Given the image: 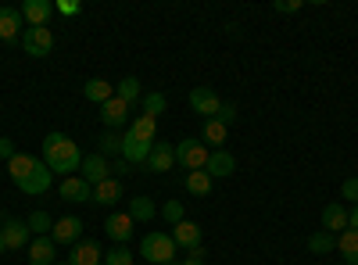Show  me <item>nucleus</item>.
I'll return each mask as SVG.
<instances>
[{
  "mask_svg": "<svg viewBox=\"0 0 358 265\" xmlns=\"http://www.w3.org/2000/svg\"><path fill=\"white\" fill-rule=\"evenodd\" d=\"M43 165L54 172V176H72V172H79V165H83V155H79V143L76 140H69L65 133H50L47 140H43Z\"/></svg>",
  "mask_w": 358,
  "mask_h": 265,
  "instance_id": "obj_1",
  "label": "nucleus"
},
{
  "mask_svg": "<svg viewBox=\"0 0 358 265\" xmlns=\"http://www.w3.org/2000/svg\"><path fill=\"white\" fill-rule=\"evenodd\" d=\"M176 241H172V233H162V229H151L147 237L140 241V258H147L151 265H169L176 262Z\"/></svg>",
  "mask_w": 358,
  "mask_h": 265,
  "instance_id": "obj_2",
  "label": "nucleus"
},
{
  "mask_svg": "<svg viewBox=\"0 0 358 265\" xmlns=\"http://www.w3.org/2000/svg\"><path fill=\"white\" fill-rule=\"evenodd\" d=\"M208 147L201 143V140H179L176 143V165H183L187 172H197V169H204L208 165Z\"/></svg>",
  "mask_w": 358,
  "mask_h": 265,
  "instance_id": "obj_3",
  "label": "nucleus"
},
{
  "mask_svg": "<svg viewBox=\"0 0 358 265\" xmlns=\"http://www.w3.org/2000/svg\"><path fill=\"white\" fill-rule=\"evenodd\" d=\"M22 50H25L29 57H47V54L54 50V33H50L47 25H40V29H29V25H25Z\"/></svg>",
  "mask_w": 358,
  "mask_h": 265,
  "instance_id": "obj_4",
  "label": "nucleus"
},
{
  "mask_svg": "<svg viewBox=\"0 0 358 265\" xmlns=\"http://www.w3.org/2000/svg\"><path fill=\"white\" fill-rule=\"evenodd\" d=\"M190 108L197 115H204V122H208V119H215V115H219L222 101H219V94L212 90V86H194V90H190Z\"/></svg>",
  "mask_w": 358,
  "mask_h": 265,
  "instance_id": "obj_5",
  "label": "nucleus"
},
{
  "mask_svg": "<svg viewBox=\"0 0 358 265\" xmlns=\"http://www.w3.org/2000/svg\"><path fill=\"white\" fill-rule=\"evenodd\" d=\"M79 176L90 183V187H97V183H104V180H111V162L97 151V155H86L83 158V165H79Z\"/></svg>",
  "mask_w": 358,
  "mask_h": 265,
  "instance_id": "obj_6",
  "label": "nucleus"
},
{
  "mask_svg": "<svg viewBox=\"0 0 358 265\" xmlns=\"http://www.w3.org/2000/svg\"><path fill=\"white\" fill-rule=\"evenodd\" d=\"M50 241H54V244H79V241H83V219H79V215L57 219L54 229H50Z\"/></svg>",
  "mask_w": 358,
  "mask_h": 265,
  "instance_id": "obj_7",
  "label": "nucleus"
},
{
  "mask_svg": "<svg viewBox=\"0 0 358 265\" xmlns=\"http://www.w3.org/2000/svg\"><path fill=\"white\" fill-rule=\"evenodd\" d=\"M57 194H62V201H76V204L94 201V187H90L83 176H65L62 187H57Z\"/></svg>",
  "mask_w": 358,
  "mask_h": 265,
  "instance_id": "obj_8",
  "label": "nucleus"
},
{
  "mask_svg": "<svg viewBox=\"0 0 358 265\" xmlns=\"http://www.w3.org/2000/svg\"><path fill=\"white\" fill-rule=\"evenodd\" d=\"M133 219H129V212H115V215H108V222H104V233L118 244V248H126V241L133 237Z\"/></svg>",
  "mask_w": 358,
  "mask_h": 265,
  "instance_id": "obj_9",
  "label": "nucleus"
},
{
  "mask_svg": "<svg viewBox=\"0 0 358 265\" xmlns=\"http://www.w3.org/2000/svg\"><path fill=\"white\" fill-rule=\"evenodd\" d=\"M101 122L108 126V129H122L126 122H129V104L126 101H118V97H111L108 104H101Z\"/></svg>",
  "mask_w": 358,
  "mask_h": 265,
  "instance_id": "obj_10",
  "label": "nucleus"
},
{
  "mask_svg": "<svg viewBox=\"0 0 358 265\" xmlns=\"http://www.w3.org/2000/svg\"><path fill=\"white\" fill-rule=\"evenodd\" d=\"M151 147H155V143H143V140H136L133 133H122V162H129V165H147V158H151Z\"/></svg>",
  "mask_w": 358,
  "mask_h": 265,
  "instance_id": "obj_11",
  "label": "nucleus"
},
{
  "mask_svg": "<svg viewBox=\"0 0 358 265\" xmlns=\"http://www.w3.org/2000/svg\"><path fill=\"white\" fill-rule=\"evenodd\" d=\"M50 183H54V172H50V169L43 165V158H40V165L33 169V176H29V180H22V183H18V190L36 197V194H47V190H50Z\"/></svg>",
  "mask_w": 358,
  "mask_h": 265,
  "instance_id": "obj_12",
  "label": "nucleus"
},
{
  "mask_svg": "<svg viewBox=\"0 0 358 265\" xmlns=\"http://www.w3.org/2000/svg\"><path fill=\"white\" fill-rule=\"evenodd\" d=\"M25 18H22V11H15V8H0V40L4 43H15L22 33H25V25H22Z\"/></svg>",
  "mask_w": 358,
  "mask_h": 265,
  "instance_id": "obj_13",
  "label": "nucleus"
},
{
  "mask_svg": "<svg viewBox=\"0 0 358 265\" xmlns=\"http://www.w3.org/2000/svg\"><path fill=\"white\" fill-rule=\"evenodd\" d=\"M204 172L212 176V180H226V176H233V172H236V158L226 151V147H222V151H212V155H208Z\"/></svg>",
  "mask_w": 358,
  "mask_h": 265,
  "instance_id": "obj_14",
  "label": "nucleus"
},
{
  "mask_svg": "<svg viewBox=\"0 0 358 265\" xmlns=\"http://www.w3.org/2000/svg\"><path fill=\"white\" fill-rule=\"evenodd\" d=\"M322 229L334 233V237H341V233L348 229V208H344L341 201H330V204L322 208Z\"/></svg>",
  "mask_w": 358,
  "mask_h": 265,
  "instance_id": "obj_15",
  "label": "nucleus"
},
{
  "mask_svg": "<svg viewBox=\"0 0 358 265\" xmlns=\"http://www.w3.org/2000/svg\"><path fill=\"white\" fill-rule=\"evenodd\" d=\"M54 255H57V244L50 237H33L29 241V265H57Z\"/></svg>",
  "mask_w": 358,
  "mask_h": 265,
  "instance_id": "obj_16",
  "label": "nucleus"
},
{
  "mask_svg": "<svg viewBox=\"0 0 358 265\" xmlns=\"http://www.w3.org/2000/svg\"><path fill=\"white\" fill-rule=\"evenodd\" d=\"M50 15H54V4H50V0H25V4H22V18L29 22V29L47 25Z\"/></svg>",
  "mask_w": 358,
  "mask_h": 265,
  "instance_id": "obj_17",
  "label": "nucleus"
},
{
  "mask_svg": "<svg viewBox=\"0 0 358 265\" xmlns=\"http://www.w3.org/2000/svg\"><path fill=\"white\" fill-rule=\"evenodd\" d=\"M172 241H176V248H187V251L201 248V226L190 222V219L176 222V226H172Z\"/></svg>",
  "mask_w": 358,
  "mask_h": 265,
  "instance_id": "obj_18",
  "label": "nucleus"
},
{
  "mask_svg": "<svg viewBox=\"0 0 358 265\" xmlns=\"http://www.w3.org/2000/svg\"><path fill=\"white\" fill-rule=\"evenodd\" d=\"M0 233H4V244H8V251L25 248L29 241H33V233H29V222H22V219H8V226H0Z\"/></svg>",
  "mask_w": 358,
  "mask_h": 265,
  "instance_id": "obj_19",
  "label": "nucleus"
},
{
  "mask_svg": "<svg viewBox=\"0 0 358 265\" xmlns=\"http://www.w3.org/2000/svg\"><path fill=\"white\" fill-rule=\"evenodd\" d=\"M172 165H176V147H172V143L155 140V147H151V158H147V169H151V172H169Z\"/></svg>",
  "mask_w": 358,
  "mask_h": 265,
  "instance_id": "obj_20",
  "label": "nucleus"
},
{
  "mask_svg": "<svg viewBox=\"0 0 358 265\" xmlns=\"http://www.w3.org/2000/svg\"><path fill=\"white\" fill-rule=\"evenodd\" d=\"M69 262H72V265H101V262H104V255H101L97 241H79V244H72Z\"/></svg>",
  "mask_w": 358,
  "mask_h": 265,
  "instance_id": "obj_21",
  "label": "nucleus"
},
{
  "mask_svg": "<svg viewBox=\"0 0 358 265\" xmlns=\"http://www.w3.org/2000/svg\"><path fill=\"white\" fill-rule=\"evenodd\" d=\"M126 133H133L143 143H155L158 140V119H151V115H136V119L126 126Z\"/></svg>",
  "mask_w": 358,
  "mask_h": 265,
  "instance_id": "obj_22",
  "label": "nucleus"
},
{
  "mask_svg": "<svg viewBox=\"0 0 358 265\" xmlns=\"http://www.w3.org/2000/svg\"><path fill=\"white\" fill-rule=\"evenodd\" d=\"M115 201H122V180H104V183H97L94 187V204H104V208H111Z\"/></svg>",
  "mask_w": 358,
  "mask_h": 265,
  "instance_id": "obj_23",
  "label": "nucleus"
},
{
  "mask_svg": "<svg viewBox=\"0 0 358 265\" xmlns=\"http://www.w3.org/2000/svg\"><path fill=\"white\" fill-rule=\"evenodd\" d=\"M83 97H86L90 104H108V101L115 97V86H111L108 79H90V83L83 86Z\"/></svg>",
  "mask_w": 358,
  "mask_h": 265,
  "instance_id": "obj_24",
  "label": "nucleus"
},
{
  "mask_svg": "<svg viewBox=\"0 0 358 265\" xmlns=\"http://www.w3.org/2000/svg\"><path fill=\"white\" fill-rule=\"evenodd\" d=\"M36 165H40V162H36L33 155H22V151H18V155H15V158L8 162V176L15 180V187H18L22 180H29V176H33V169H36Z\"/></svg>",
  "mask_w": 358,
  "mask_h": 265,
  "instance_id": "obj_25",
  "label": "nucleus"
},
{
  "mask_svg": "<svg viewBox=\"0 0 358 265\" xmlns=\"http://www.w3.org/2000/svg\"><path fill=\"white\" fill-rule=\"evenodd\" d=\"M226 126L219 122V119H208L204 126H201V143H212L215 151H222V143H226Z\"/></svg>",
  "mask_w": 358,
  "mask_h": 265,
  "instance_id": "obj_26",
  "label": "nucleus"
},
{
  "mask_svg": "<svg viewBox=\"0 0 358 265\" xmlns=\"http://www.w3.org/2000/svg\"><path fill=\"white\" fill-rule=\"evenodd\" d=\"M212 187H215V180H212V176H208L204 169L187 172V190H190L194 197H208V194H212Z\"/></svg>",
  "mask_w": 358,
  "mask_h": 265,
  "instance_id": "obj_27",
  "label": "nucleus"
},
{
  "mask_svg": "<svg viewBox=\"0 0 358 265\" xmlns=\"http://www.w3.org/2000/svg\"><path fill=\"white\" fill-rule=\"evenodd\" d=\"M155 215H158V208H155L151 197H133L129 201V219L133 222H151Z\"/></svg>",
  "mask_w": 358,
  "mask_h": 265,
  "instance_id": "obj_28",
  "label": "nucleus"
},
{
  "mask_svg": "<svg viewBox=\"0 0 358 265\" xmlns=\"http://www.w3.org/2000/svg\"><path fill=\"white\" fill-rule=\"evenodd\" d=\"M115 97H118V101H126L129 108H133L136 101H143V94H140V79H136V76H126L122 83L115 86Z\"/></svg>",
  "mask_w": 358,
  "mask_h": 265,
  "instance_id": "obj_29",
  "label": "nucleus"
},
{
  "mask_svg": "<svg viewBox=\"0 0 358 265\" xmlns=\"http://www.w3.org/2000/svg\"><path fill=\"white\" fill-rule=\"evenodd\" d=\"M337 248H341L348 265H358V229H344L337 237Z\"/></svg>",
  "mask_w": 358,
  "mask_h": 265,
  "instance_id": "obj_30",
  "label": "nucleus"
},
{
  "mask_svg": "<svg viewBox=\"0 0 358 265\" xmlns=\"http://www.w3.org/2000/svg\"><path fill=\"white\" fill-rule=\"evenodd\" d=\"M334 248H337V237H334V233H326V229H319V233L308 237V251L312 255H330Z\"/></svg>",
  "mask_w": 358,
  "mask_h": 265,
  "instance_id": "obj_31",
  "label": "nucleus"
},
{
  "mask_svg": "<svg viewBox=\"0 0 358 265\" xmlns=\"http://www.w3.org/2000/svg\"><path fill=\"white\" fill-rule=\"evenodd\" d=\"M25 222H29V233H33V237H50V229H54V219L47 212H40V208L29 215Z\"/></svg>",
  "mask_w": 358,
  "mask_h": 265,
  "instance_id": "obj_32",
  "label": "nucleus"
},
{
  "mask_svg": "<svg viewBox=\"0 0 358 265\" xmlns=\"http://www.w3.org/2000/svg\"><path fill=\"white\" fill-rule=\"evenodd\" d=\"M101 155H118L122 158V133H115V129H104L101 133Z\"/></svg>",
  "mask_w": 358,
  "mask_h": 265,
  "instance_id": "obj_33",
  "label": "nucleus"
},
{
  "mask_svg": "<svg viewBox=\"0 0 358 265\" xmlns=\"http://www.w3.org/2000/svg\"><path fill=\"white\" fill-rule=\"evenodd\" d=\"M165 94H143V101H140V108H143V115H151V119H158V115L165 111Z\"/></svg>",
  "mask_w": 358,
  "mask_h": 265,
  "instance_id": "obj_34",
  "label": "nucleus"
},
{
  "mask_svg": "<svg viewBox=\"0 0 358 265\" xmlns=\"http://www.w3.org/2000/svg\"><path fill=\"white\" fill-rule=\"evenodd\" d=\"M133 262H136V255L126 251V248H115V251L104 255V265H133Z\"/></svg>",
  "mask_w": 358,
  "mask_h": 265,
  "instance_id": "obj_35",
  "label": "nucleus"
},
{
  "mask_svg": "<svg viewBox=\"0 0 358 265\" xmlns=\"http://www.w3.org/2000/svg\"><path fill=\"white\" fill-rule=\"evenodd\" d=\"M162 215H165L172 226H176V222H183V219H187V212H183V201H169L165 208H162Z\"/></svg>",
  "mask_w": 358,
  "mask_h": 265,
  "instance_id": "obj_36",
  "label": "nucleus"
},
{
  "mask_svg": "<svg viewBox=\"0 0 358 265\" xmlns=\"http://www.w3.org/2000/svg\"><path fill=\"white\" fill-rule=\"evenodd\" d=\"M215 119H219L226 129H229V126H236V119H241V115H236V104H226V101H222V108H219Z\"/></svg>",
  "mask_w": 358,
  "mask_h": 265,
  "instance_id": "obj_37",
  "label": "nucleus"
},
{
  "mask_svg": "<svg viewBox=\"0 0 358 265\" xmlns=\"http://www.w3.org/2000/svg\"><path fill=\"white\" fill-rule=\"evenodd\" d=\"M54 11H57V15H65V18H72V15H79V11H83V4H79V0H57Z\"/></svg>",
  "mask_w": 358,
  "mask_h": 265,
  "instance_id": "obj_38",
  "label": "nucleus"
},
{
  "mask_svg": "<svg viewBox=\"0 0 358 265\" xmlns=\"http://www.w3.org/2000/svg\"><path fill=\"white\" fill-rule=\"evenodd\" d=\"M341 194H344V201H355L358 204V180H355V176H351V180H344Z\"/></svg>",
  "mask_w": 358,
  "mask_h": 265,
  "instance_id": "obj_39",
  "label": "nucleus"
},
{
  "mask_svg": "<svg viewBox=\"0 0 358 265\" xmlns=\"http://www.w3.org/2000/svg\"><path fill=\"white\" fill-rule=\"evenodd\" d=\"M280 15H294V11H301V0H276L273 4Z\"/></svg>",
  "mask_w": 358,
  "mask_h": 265,
  "instance_id": "obj_40",
  "label": "nucleus"
},
{
  "mask_svg": "<svg viewBox=\"0 0 358 265\" xmlns=\"http://www.w3.org/2000/svg\"><path fill=\"white\" fill-rule=\"evenodd\" d=\"M18 151H15V140H8V136H0V158L4 162H11Z\"/></svg>",
  "mask_w": 358,
  "mask_h": 265,
  "instance_id": "obj_41",
  "label": "nucleus"
},
{
  "mask_svg": "<svg viewBox=\"0 0 358 265\" xmlns=\"http://www.w3.org/2000/svg\"><path fill=\"white\" fill-rule=\"evenodd\" d=\"M179 265H204V248H194L187 262H179Z\"/></svg>",
  "mask_w": 358,
  "mask_h": 265,
  "instance_id": "obj_42",
  "label": "nucleus"
},
{
  "mask_svg": "<svg viewBox=\"0 0 358 265\" xmlns=\"http://www.w3.org/2000/svg\"><path fill=\"white\" fill-rule=\"evenodd\" d=\"M348 229H358V204H351V212H348Z\"/></svg>",
  "mask_w": 358,
  "mask_h": 265,
  "instance_id": "obj_43",
  "label": "nucleus"
},
{
  "mask_svg": "<svg viewBox=\"0 0 358 265\" xmlns=\"http://www.w3.org/2000/svg\"><path fill=\"white\" fill-rule=\"evenodd\" d=\"M8 251V244H4V233H0V255H4Z\"/></svg>",
  "mask_w": 358,
  "mask_h": 265,
  "instance_id": "obj_44",
  "label": "nucleus"
},
{
  "mask_svg": "<svg viewBox=\"0 0 358 265\" xmlns=\"http://www.w3.org/2000/svg\"><path fill=\"white\" fill-rule=\"evenodd\" d=\"M0 226H4V212H0Z\"/></svg>",
  "mask_w": 358,
  "mask_h": 265,
  "instance_id": "obj_45",
  "label": "nucleus"
},
{
  "mask_svg": "<svg viewBox=\"0 0 358 265\" xmlns=\"http://www.w3.org/2000/svg\"><path fill=\"white\" fill-rule=\"evenodd\" d=\"M57 265H72V262H57Z\"/></svg>",
  "mask_w": 358,
  "mask_h": 265,
  "instance_id": "obj_46",
  "label": "nucleus"
},
{
  "mask_svg": "<svg viewBox=\"0 0 358 265\" xmlns=\"http://www.w3.org/2000/svg\"><path fill=\"white\" fill-rule=\"evenodd\" d=\"M169 265H179V262H169Z\"/></svg>",
  "mask_w": 358,
  "mask_h": 265,
  "instance_id": "obj_47",
  "label": "nucleus"
},
{
  "mask_svg": "<svg viewBox=\"0 0 358 265\" xmlns=\"http://www.w3.org/2000/svg\"><path fill=\"white\" fill-rule=\"evenodd\" d=\"M319 265H322V262H319Z\"/></svg>",
  "mask_w": 358,
  "mask_h": 265,
  "instance_id": "obj_48",
  "label": "nucleus"
}]
</instances>
